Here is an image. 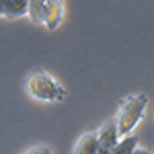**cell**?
<instances>
[{"label":"cell","instance_id":"cell-1","mask_svg":"<svg viewBox=\"0 0 154 154\" xmlns=\"http://www.w3.org/2000/svg\"><path fill=\"white\" fill-rule=\"evenodd\" d=\"M27 95L41 103H60L66 99V88L48 72H31L29 78L25 80Z\"/></svg>","mask_w":154,"mask_h":154},{"label":"cell","instance_id":"cell-2","mask_svg":"<svg viewBox=\"0 0 154 154\" xmlns=\"http://www.w3.org/2000/svg\"><path fill=\"white\" fill-rule=\"evenodd\" d=\"M148 105V97L146 95H130L125 97L119 105V111L115 119H117V130H119V138H128L134 134L136 125L140 123V119L144 117V111Z\"/></svg>","mask_w":154,"mask_h":154},{"label":"cell","instance_id":"cell-3","mask_svg":"<svg viewBox=\"0 0 154 154\" xmlns=\"http://www.w3.org/2000/svg\"><path fill=\"white\" fill-rule=\"evenodd\" d=\"M31 0H0V12L4 19H21L29 14Z\"/></svg>","mask_w":154,"mask_h":154},{"label":"cell","instance_id":"cell-4","mask_svg":"<svg viewBox=\"0 0 154 154\" xmlns=\"http://www.w3.org/2000/svg\"><path fill=\"white\" fill-rule=\"evenodd\" d=\"M99 131H84L72 148V154H97L99 150Z\"/></svg>","mask_w":154,"mask_h":154},{"label":"cell","instance_id":"cell-5","mask_svg":"<svg viewBox=\"0 0 154 154\" xmlns=\"http://www.w3.org/2000/svg\"><path fill=\"white\" fill-rule=\"evenodd\" d=\"M62 19H64V4H62V0H54L51 6L48 8L43 27H45L48 31H56L60 25H62Z\"/></svg>","mask_w":154,"mask_h":154},{"label":"cell","instance_id":"cell-6","mask_svg":"<svg viewBox=\"0 0 154 154\" xmlns=\"http://www.w3.org/2000/svg\"><path fill=\"white\" fill-rule=\"evenodd\" d=\"M54 0H31V6H29V19L35 25L45 23V14H48V8L51 6Z\"/></svg>","mask_w":154,"mask_h":154},{"label":"cell","instance_id":"cell-7","mask_svg":"<svg viewBox=\"0 0 154 154\" xmlns=\"http://www.w3.org/2000/svg\"><path fill=\"white\" fill-rule=\"evenodd\" d=\"M136 146H138V138L131 134V136H128V138H121L111 154H131V150H134Z\"/></svg>","mask_w":154,"mask_h":154},{"label":"cell","instance_id":"cell-8","mask_svg":"<svg viewBox=\"0 0 154 154\" xmlns=\"http://www.w3.org/2000/svg\"><path fill=\"white\" fill-rule=\"evenodd\" d=\"M23 154H54V150L45 144H37V146H31L29 150H25Z\"/></svg>","mask_w":154,"mask_h":154},{"label":"cell","instance_id":"cell-9","mask_svg":"<svg viewBox=\"0 0 154 154\" xmlns=\"http://www.w3.org/2000/svg\"><path fill=\"white\" fill-rule=\"evenodd\" d=\"M131 154H152V152H150L148 148H144V146H140V144H138V146L131 150Z\"/></svg>","mask_w":154,"mask_h":154}]
</instances>
